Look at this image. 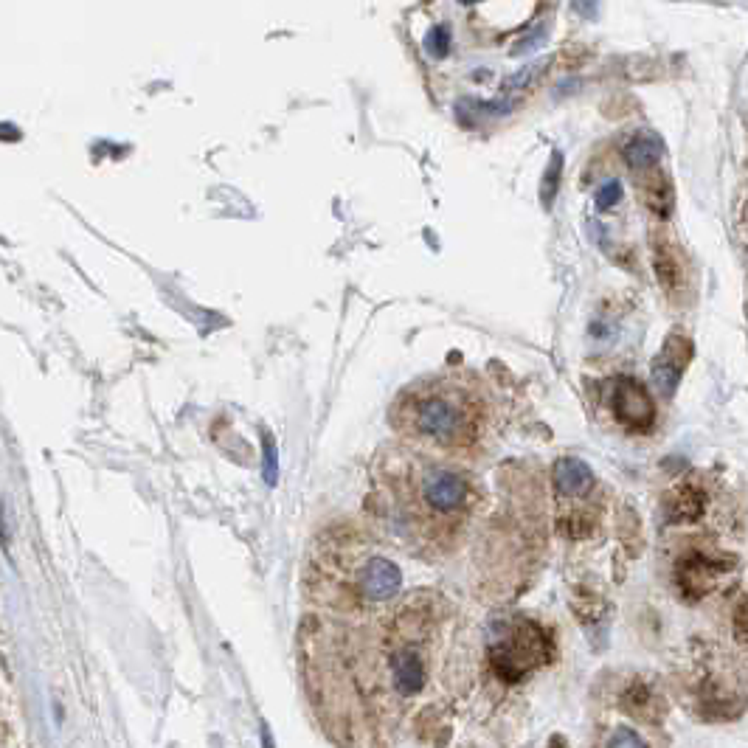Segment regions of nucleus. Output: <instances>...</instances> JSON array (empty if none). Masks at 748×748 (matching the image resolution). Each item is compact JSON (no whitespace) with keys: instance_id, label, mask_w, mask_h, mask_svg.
Here are the masks:
<instances>
[{"instance_id":"nucleus-6","label":"nucleus","mask_w":748,"mask_h":748,"mask_svg":"<svg viewBox=\"0 0 748 748\" xmlns=\"http://www.w3.org/2000/svg\"><path fill=\"white\" fill-rule=\"evenodd\" d=\"M729 569H732V563L726 557H712V554L695 552L678 563L675 580H678V588L684 591V597L701 599L718 588L720 580L726 577Z\"/></svg>"},{"instance_id":"nucleus-4","label":"nucleus","mask_w":748,"mask_h":748,"mask_svg":"<svg viewBox=\"0 0 748 748\" xmlns=\"http://www.w3.org/2000/svg\"><path fill=\"white\" fill-rule=\"evenodd\" d=\"M549 656V636L529 619H512L498 630L493 644V667L504 681H518Z\"/></svg>"},{"instance_id":"nucleus-11","label":"nucleus","mask_w":748,"mask_h":748,"mask_svg":"<svg viewBox=\"0 0 748 748\" xmlns=\"http://www.w3.org/2000/svg\"><path fill=\"white\" fill-rule=\"evenodd\" d=\"M656 276L664 285V290L675 293L678 290V282H681V262L678 256L673 254L670 245H656Z\"/></svg>"},{"instance_id":"nucleus-3","label":"nucleus","mask_w":748,"mask_h":748,"mask_svg":"<svg viewBox=\"0 0 748 748\" xmlns=\"http://www.w3.org/2000/svg\"><path fill=\"white\" fill-rule=\"evenodd\" d=\"M310 574V588L338 611H374L397 597L403 585L397 563L377 552L372 540L352 532H335L318 543Z\"/></svg>"},{"instance_id":"nucleus-8","label":"nucleus","mask_w":748,"mask_h":748,"mask_svg":"<svg viewBox=\"0 0 748 748\" xmlns=\"http://www.w3.org/2000/svg\"><path fill=\"white\" fill-rule=\"evenodd\" d=\"M554 490L560 501H583L594 490V473L591 467L574 456H566L554 464Z\"/></svg>"},{"instance_id":"nucleus-16","label":"nucleus","mask_w":748,"mask_h":748,"mask_svg":"<svg viewBox=\"0 0 748 748\" xmlns=\"http://www.w3.org/2000/svg\"><path fill=\"white\" fill-rule=\"evenodd\" d=\"M743 228H746V240H748V209H746V220H743Z\"/></svg>"},{"instance_id":"nucleus-15","label":"nucleus","mask_w":748,"mask_h":748,"mask_svg":"<svg viewBox=\"0 0 748 748\" xmlns=\"http://www.w3.org/2000/svg\"><path fill=\"white\" fill-rule=\"evenodd\" d=\"M734 636L748 644V597L734 608Z\"/></svg>"},{"instance_id":"nucleus-7","label":"nucleus","mask_w":748,"mask_h":748,"mask_svg":"<svg viewBox=\"0 0 748 748\" xmlns=\"http://www.w3.org/2000/svg\"><path fill=\"white\" fill-rule=\"evenodd\" d=\"M689 360H692V341L684 332H670L653 360V383L664 397H673L681 377L687 372Z\"/></svg>"},{"instance_id":"nucleus-12","label":"nucleus","mask_w":748,"mask_h":748,"mask_svg":"<svg viewBox=\"0 0 748 748\" xmlns=\"http://www.w3.org/2000/svg\"><path fill=\"white\" fill-rule=\"evenodd\" d=\"M644 200L647 206L656 211L659 217H667L673 211V186L667 178H653L647 186H644Z\"/></svg>"},{"instance_id":"nucleus-10","label":"nucleus","mask_w":748,"mask_h":748,"mask_svg":"<svg viewBox=\"0 0 748 748\" xmlns=\"http://www.w3.org/2000/svg\"><path fill=\"white\" fill-rule=\"evenodd\" d=\"M622 155H625L628 166L642 172V169L659 164V158L664 155V144L656 133H633L622 144Z\"/></svg>"},{"instance_id":"nucleus-2","label":"nucleus","mask_w":748,"mask_h":748,"mask_svg":"<svg viewBox=\"0 0 748 748\" xmlns=\"http://www.w3.org/2000/svg\"><path fill=\"white\" fill-rule=\"evenodd\" d=\"M389 422L408 448L459 462L487 442L495 400L476 374L439 372L405 386L391 403Z\"/></svg>"},{"instance_id":"nucleus-5","label":"nucleus","mask_w":748,"mask_h":748,"mask_svg":"<svg viewBox=\"0 0 748 748\" xmlns=\"http://www.w3.org/2000/svg\"><path fill=\"white\" fill-rule=\"evenodd\" d=\"M611 411L619 425L636 434H650L656 428V403L650 391L633 377H619L611 386Z\"/></svg>"},{"instance_id":"nucleus-13","label":"nucleus","mask_w":748,"mask_h":748,"mask_svg":"<svg viewBox=\"0 0 748 748\" xmlns=\"http://www.w3.org/2000/svg\"><path fill=\"white\" fill-rule=\"evenodd\" d=\"M605 748H647V746H644V740L639 737V734L633 732V729L622 726V729H616V732L611 734V740H608V746Z\"/></svg>"},{"instance_id":"nucleus-1","label":"nucleus","mask_w":748,"mask_h":748,"mask_svg":"<svg viewBox=\"0 0 748 748\" xmlns=\"http://www.w3.org/2000/svg\"><path fill=\"white\" fill-rule=\"evenodd\" d=\"M372 501L377 515L411 549L448 554L479 512L481 487L459 462L400 442L374 459Z\"/></svg>"},{"instance_id":"nucleus-9","label":"nucleus","mask_w":748,"mask_h":748,"mask_svg":"<svg viewBox=\"0 0 748 748\" xmlns=\"http://www.w3.org/2000/svg\"><path fill=\"white\" fill-rule=\"evenodd\" d=\"M664 512L673 524H681V521H695L701 512H704V493L695 487V484H681L667 493L664 498Z\"/></svg>"},{"instance_id":"nucleus-14","label":"nucleus","mask_w":748,"mask_h":748,"mask_svg":"<svg viewBox=\"0 0 748 748\" xmlns=\"http://www.w3.org/2000/svg\"><path fill=\"white\" fill-rule=\"evenodd\" d=\"M619 200H622V183H619V180H608V183L597 192V206L602 211L616 206Z\"/></svg>"}]
</instances>
